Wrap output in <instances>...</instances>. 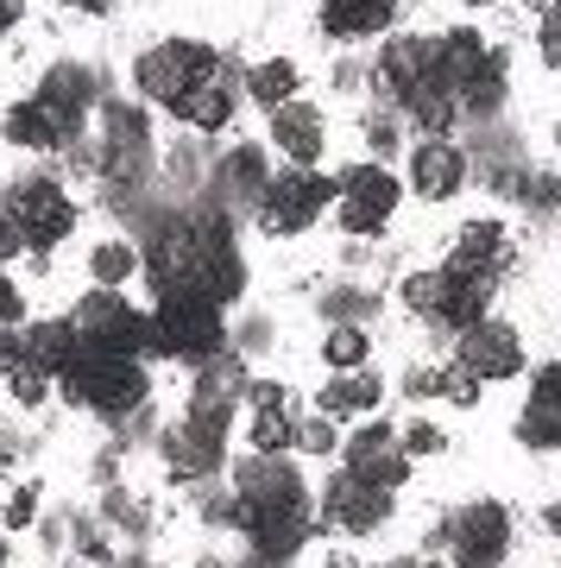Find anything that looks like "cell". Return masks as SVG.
<instances>
[{"label":"cell","mask_w":561,"mask_h":568,"mask_svg":"<svg viewBox=\"0 0 561 568\" xmlns=\"http://www.w3.org/2000/svg\"><path fill=\"white\" fill-rule=\"evenodd\" d=\"M145 278L159 297H202V304H234L246 291V265L234 246V227L221 209H196L171 222L145 253Z\"/></svg>","instance_id":"1"},{"label":"cell","mask_w":561,"mask_h":568,"mask_svg":"<svg viewBox=\"0 0 561 568\" xmlns=\"http://www.w3.org/2000/svg\"><path fill=\"white\" fill-rule=\"evenodd\" d=\"M373 70H379V89L429 133V140H448V126H455V95H448L441 77H436V39H410V32H404V39H385Z\"/></svg>","instance_id":"2"},{"label":"cell","mask_w":561,"mask_h":568,"mask_svg":"<svg viewBox=\"0 0 561 568\" xmlns=\"http://www.w3.org/2000/svg\"><path fill=\"white\" fill-rule=\"evenodd\" d=\"M504 272H486V265H467V260H448L436 272H417L404 278V304L417 310L422 323H441V328H473L492 304Z\"/></svg>","instance_id":"3"},{"label":"cell","mask_w":561,"mask_h":568,"mask_svg":"<svg viewBox=\"0 0 561 568\" xmlns=\"http://www.w3.org/2000/svg\"><path fill=\"white\" fill-rule=\"evenodd\" d=\"M436 77L467 114H492L504 102V51H492L473 26H455L436 39Z\"/></svg>","instance_id":"4"},{"label":"cell","mask_w":561,"mask_h":568,"mask_svg":"<svg viewBox=\"0 0 561 568\" xmlns=\"http://www.w3.org/2000/svg\"><path fill=\"white\" fill-rule=\"evenodd\" d=\"M58 386H63L70 405L95 410V417H133V410L145 405L152 379H145V366L133 361V354H95V347H82Z\"/></svg>","instance_id":"5"},{"label":"cell","mask_w":561,"mask_h":568,"mask_svg":"<svg viewBox=\"0 0 561 568\" xmlns=\"http://www.w3.org/2000/svg\"><path fill=\"white\" fill-rule=\"evenodd\" d=\"M221 70H227V58H221L215 44H202V39H159V44H145L140 63H133V89H140L145 102L177 108L183 95H196L202 82H215Z\"/></svg>","instance_id":"6"},{"label":"cell","mask_w":561,"mask_h":568,"mask_svg":"<svg viewBox=\"0 0 561 568\" xmlns=\"http://www.w3.org/2000/svg\"><path fill=\"white\" fill-rule=\"evenodd\" d=\"M335 196H341V183L322 178V171H309V164H284V171H272L259 190V227L265 234H278V241H290V234H303V227H316L328 209H335Z\"/></svg>","instance_id":"7"},{"label":"cell","mask_w":561,"mask_h":568,"mask_svg":"<svg viewBox=\"0 0 561 568\" xmlns=\"http://www.w3.org/2000/svg\"><path fill=\"white\" fill-rule=\"evenodd\" d=\"M221 342H227V323H221V304H202V297H159L152 310V354L164 361H215Z\"/></svg>","instance_id":"8"},{"label":"cell","mask_w":561,"mask_h":568,"mask_svg":"<svg viewBox=\"0 0 561 568\" xmlns=\"http://www.w3.org/2000/svg\"><path fill=\"white\" fill-rule=\"evenodd\" d=\"M70 328H76L82 347H95V354H133V361L152 342V316H140L121 291H101V284L70 310Z\"/></svg>","instance_id":"9"},{"label":"cell","mask_w":561,"mask_h":568,"mask_svg":"<svg viewBox=\"0 0 561 568\" xmlns=\"http://www.w3.org/2000/svg\"><path fill=\"white\" fill-rule=\"evenodd\" d=\"M7 222L20 227V241L32 253H51L76 234V203H70V190L51 178H26L7 190Z\"/></svg>","instance_id":"10"},{"label":"cell","mask_w":561,"mask_h":568,"mask_svg":"<svg viewBox=\"0 0 561 568\" xmlns=\"http://www.w3.org/2000/svg\"><path fill=\"white\" fill-rule=\"evenodd\" d=\"M335 183H341V196H335V222H341L347 234L373 241V234H385V227H391L404 183L391 178L385 164H347V171H341Z\"/></svg>","instance_id":"11"},{"label":"cell","mask_w":561,"mask_h":568,"mask_svg":"<svg viewBox=\"0 0 561 568\" xmlns=\"http://www.w3.org/2000/svg\"><path fill=\"white\" fill-rule=\"evenodd\" d=\"M455 366L473 373L480 386H492V379H518V373H523V335L511 323H499V316H480L473 328H461Z\"/></svg>","instance_id":"12"},{"label":"cell","mask_w":561,"mask_h":568,"mask_svg":"<svg viewBox=\"0 0 561 568\" xmlns=\"http://www.w3.org/2000/svg\"><path fill=\"white\" fill-rule=\"evenodd\" d=\"M448 549H455V568H499L504 549H511V511L492 506V499L461 506L448 525Z\"/></svg>","instance_id":"13"},{"label":"cell","mask_w":561,"mask_h":568,"mask_svg":"<svg viewBox=\"0 0 561 568\" xmlns=\"http://www.w3.org/2000/svg\"><path fill=\"white\" fill-rule=\"evenodd\" d=\"M234 525L265 562H290L309 544V506H259V499H234Z\"/></svg>","instance_id":"14"},{"label":"cell","mask_w":561,"mask_h":568,"mask_svg":"<svg viewBox=\"0 0 561 568\" xmlns=\"http://www.w3.org/2000/svg\"><path fill=\"white\" fill-rule=\"evenodd\" d=\"M341 462H347L354 480H366V487H379V493H398L404 480H410V455H404V443H398L391 424H360L354 436H347Z\"/></svg>","instance_id":"15"},{"label":"cell","mask_w":561,"mask_h":568,"mask_svg":"<svg viewBox=\"0 0 561 568\" xmlns=\"http://www.w3.org/2000/svg\"><path fill=\"white\" fill-rule=\"evenodd\" d=\"M82 114H63V108L51 102H13L7 114H0V140L7 145H20V152H63V145H76L82 140Z\"/></svg>","instance_id":"16"},{"label":"cell","mask_w":561,"mask_h":568,"mask_svg":"<svg viewBox=\"0 0 561 568\" xmlns=\"http://www.w3.org/2000/svg\"><path fill=\"white\" fill-rule=\"evenodd\" d=\"M101 140H108V152H101V171L114 183H133L145 178V164H152V126H145L140 108H101Z\"/></svg>","instance_id":"17"},{"label":"cell","mask_w":561,"mask_h":568,"mask_svg":"<svg viewBox=\"0 0 561 568\" xmlns=\"http://www.w3.org/2000/svg\"><path fill=\"white\" fill-rule=\"evenodd\" d=\"M322 518H328V530H341V537H373V530L391 518V493L366 487V480H354V474H335L328 480V493H322Z\"/></svg>","instance_id":"18"},{"label":"cell","mask_w":561,"mask_h":568,"mask_svg":"<svg viewBox=\"0 0 561 568\" xmlns=\"http://www.w3.org/2000/svg\"><path fill=\"white\" fill-rule=\"evenodd\" d=\"M404 171H410V190H417L422 203H448L467 183V152L455 140H417Z\"/></svg>","instance_id":"19"},{"label":"cell","mask_w":561,"mask_h":568,"mask_svg":"<svg viewBox=\"0 0 561 568\" xmlns=\"http://www.w3.org/2000/svg\"><path fill=\"white\" fill-rule=\"evenodd\" d=\"M272 145H278L290 164H309V171H316L322 152H328V126H322V108H309V102L272 108Z\"/></svg>","instance_id":"20"},{"label":"cell","mask_w":561,"mask_h":568,"mask_svg":"<svg viewBox=\"0 0 561 568\" xmlns=\"http://www.w3.org/2000/svg\"><path fill=\"white\" fill-rule=\"evenodd\" d=\"M518 436L530 448H561V361L537 366L530 398H523V417H518Z\"/></svg>","instance_id":"21"},{"label":"cell","mask_w":561,"mask_h":568,"mask_svg":"<svg viewBox=\"0 0 561 568\" xmlns=\"http://www.w3.org/2000/svg\"><path fill=\"white\" fill-rule=\"evenodd\" d=\"M76 354H82V342H76V328H70V316H51V323L20 328V366H39L44 379H63Z\"/></svg>","instance_id":"22"},{"label":"cell","mask_w":561,"mask_h":568,"mask_svg":"<svg viewBox=\"0 0 561 568\" xmlns=\"http://www.w3.org/2000/svg\"><path fill=\"white\" fill-rule=\"evenodd\" d=\"M398 7H404V0H322V32H328V39H341V44L379 39L385 26L398 20Z\"/></svg>","instance_id":"23"},{"label":"cell","mask_w":561,"mask_h":568,"mask_svg":"<svg viewBox=\"0 0 561 568\" xmlns=\"http://www.w3.org/2000/svg\"><path fill=\"white\" fill-rule=\"evenodd\" d=\"M234 102H241V89H234V77L221 70L215 82H202L196 95H183V102L171 108V114H177V121L190 126V133H221V126L234 121Z\"/></svg>","instance_id":"24"},{"label":"cell","mask_w":561,"mask_h":568,"mask_svg":"<svg viewBox=\"0 0 561 568\" xmlns=\"http://www.w3.org/2000/svg\"><path fill=\"white\" fill-rule=\"evenodd\" d=\"M379 398H385V386L366 373V366H354V373H335V379L316 392V410L322 417H373Z\"/></svg>","instance_id":"25"},{"label":"cell","mask_w":561,"mask_h":568,"mask_svg":"<svg viewBox=\"0 0 561 568\" xmlns=\"http://www.w3.org/2000/svg\"><path fill=\"white\" fill-rule=\"evenodd\" d=\"M265 152L259 145H234L227 159H221V171H215V183H221V196L227 203H259V190H265Z\"/></svg>","instance_id":"26"},{"label":"cell","mask_w":561,"mask_h":568,"mask_svg":"<svg viewBox=\"0 0 561 568\" xmlns=\"http://www.w3.org/2000/svg\"><path fill=\"white\" fill-rule=\"evenodd\" d=\"M448 260L504 272V265H511V234H504V222H467L461 234H455V253H448Z\"/></svg>","instance_id":"27"},{"label":"cell","mask_w":561,"mask_h":568,"mask_svg":"<svg viewBox=\"0 0 561 568\" xmlns=\"http://www.w3.org/2000/svg\"><path fill=\"white\" fill-rule=\"evenodd\" d=\"M404 392H410V398H448L455 410L480 405V379H473V373H461V366H429V373H410V379H404Z\"/></svg>","instance_id":"28"},{"label":"cell","mask_w":561,"mask_h":568,"mask_svg":"<svg viewBox=\"0 0 561 568\" xmlns=\"http://www.w3.org/2000/svg\"><path fill=\"white\" fill-rule=\"evenodd\" d=\"M297 89H303V70L290 58H265L246 70V95L259 108H284V102H297Z\"/></svg>","instance_id":"29"},{"label":"cell","mask_w":561,"mask_h":568,"mask_svg":"<svg viewBox=\"0 0 561 568\" xmlns=\"http://www.w3.org/2000/svg\"><path fill=\"white\" fill-rule=\"evenodd\" d=\"M39 102H51V108H63V114H82V121H89V108H95V82L82 77V70H70V63H58V70L44 77Z\"/></svg>","instance_id":"30"},{"label":"cell","mask_w":561,"mask_h":568,"mask_svg":"<svg viewBox=\"0 0 561 568\" xmlns=\"http://www.w3.org/2000/svg\"><path fill=\"white\" fill-rule=\"evenodd\" d=\"M133 272H140V253H133L126 241H101L95 253H89V278H95L101 291H121Z\"/></svg>","instance_id":"31"},{"label":"cell","mask_w":561,"mask_h":568,"mask_svg":"<svg viewBox=\"0 0 561 568\" xmlns=\"http://www.w3.org/2000/svg\"><path fill=\"white\" fill-rule=\"evenodd\" d=\"M366 354H373V342H366L360 323H335V328H328V342H322V361L335 366V373H354V366H366Z\"/></svg>","instance_id":"32"},{"label":"cell","mask_w":561,"mask_h":568,"mask_svg":"<svg viewBox=\"0 0 561 568\" xmlns=\"http://www.w3.org/2000/svg\"><path fill=\"white\" fill-rule=\"evenodd\" d=\"M246 436H253V455H284V448L297 443V424H290L284 410H253Z\"/></svg>","instance_id":"33"},{"label":"cell","mask_w":561,"mask_h":568,"mask_svg":"<svg viewBox=\"0 0 561 568\" xmlns=\"http://www.w3.org/2000/svg\"><path fill=\"white\" fill-rule=\"evenodd\" d=\"M7 392H13L20 405H44V392H51V379H44L39 366H13V373H7Z\"/></svg>","instance_id":"34"},{"label":"cell","mask_w":561,"mask_h":568,"mask_svg":"<svg viewBox=\"0 0 561 568\" xmlns=\"http://www.w3.org/2000/svg\"><path fill=\"white\" fill-rule=\"evenodd\" d=\"M290 448H303V455H328V448H335V424H328V417H303Z\"/></svg>","instance_id":"35"},{"label":"cell","mask_w":561,"mask_h":568,"mask_svg":"<svg viewBox=\"0 0 561 568\" xmlns=\"http://www.w3.org/2000/svg\"><path fill=\"white\" fill-rule=\"evenodd\" d=\"M398 443H404V455H441V448H448V436H441L436 424H410Z\"/></svg>","instance_id":"36"},{"label":"cell","mask_w":561,"mask_h":568,"mask_svg":"<svg viewBox=\"0 0 561 568\" xmlns=\"http://www.w3.org/2000/svg\"><path fill=\"white\" fill-rule=\"evenodd\" d=\"M32 511H39V487H13V499H7V530H26Z\"/></svg>","instance_id":"37"},{"label":"cell","mask_w":561,"mask_h":568,"mask_svg":"<svg viewBox=\"0 0 561 568\" xmlns=\"http://www.w3.org/2000/svg\"><path fill=\"white\" fill-rule=\"evenodd\" d=\"M20 316H26V297H20V284L0 272V328H20Z\"/></svg>","instance_id":"38"},{"label":"cell","mask_w":561,"mask_h":568,"mask_svg":"<svg viewBox=\"0 0 561 568\" xmlns=\"http://www.w3.org/2000/svg\"><path fill=\"white\" fill-rule=\"evenodd\" d=\"M246 405L253 410H284V386L278 379H246Z\"/></svg>","instance_id":"39"},{"label":"cell","mask_w":561,"mask_h":568,"mask_svg":"<svg viewBox=\"0 0 561 568\" xmlns=\"http://www.w3.org/2000/svg\"><path fill=\"white\" fill-rule=\"evenodd\" d=\"M537 44H542V58H549V70H561V20H555V13H549V20H542Z\"/></svg>","instance_id":"40"},{"label":"cell","mask_w":561,"mask_h":568,"mask_svg":"<svg viewBox=\"0 0 561 568\" xmlns=\"http://www.w3.org/2000/svg\"><path fill=\"white\" fill-rule=\"evenodd\" d=\"M20 366V328H0V379Z\"/></svg>","instance_id":"41"},{"label":"cell","mask_w":561,"mask_h":568,"mask_svg":"<svg viewBox=\"0 0 561 568\" xmlns=\"http://www.w3.org/2000/svg\"><path fill=\"white\" fill-rule=\"evenodd\" d=\"M20 227H13V222H7V209H0V265H7V260H13V253H20Z\"/></svg>","instance_id":"42"},{"label":"cell","mask_w":561,"mask_h":568,"mask_svg":"<svg viewBox=\"0 0 561 568\" xmlns=\"http://www.w3.org/2000/svg\"><path fill=\"white\" fill-rule=\"evenodd\" d=\"M20 26V0H0V32H13Z\"/></svg>","instance_id":"43"},{"label":"cell","mask_w":561,"mask_h":568,"mask_svg":"<svg viewBox=\"0 0 561 568\" xmlns=\"http://www.w3.org/2000/svg\"><path fill=\"white\" fill-rule=\"evenodd\" d=\"M542 530H549V537H561V506H549V511H542Z\"/></svg>","instance_id":"44"},{"label":"cell","mask_w":561,"mask_h":568,"mask_svg":"<svg viewBox=\"0 0 561 568\" xmlns=\"http://www.w3.org/2000/svg\"><path fill=\"white\" fill-rule=\"evenodd\" d=\"M366 568H417L410 556H391V562H366Z\"/></svg>","instance_id":"45"},{"label":"cell","mask_w":561,"mask_h":568,"mask_svg":"<svg viewBox=\"0 0 561 568\" xmlns=\"http://www.w3.org/2000/svg\"><path fill=\"white\" fill-rule=\"evenodd\" d=\"M70 7H82V13H101V7H108V0H70Z\"/></svg>","instance_id":"46"},{"label":"cell","mask_w":561,"mask_h":568,"mask_svg":"<svg viewBox=\"0 0 561 568\" xmlns=\"http://www.w3.org/2000/svg\"><path fill=\"white\" fill-rule=\"evenodd\" d=\"M0 480H7V448H0Z\"/></svg>","instance_id":"47"},{"label":"cell","mask_w":561,"mask_h":568,"mask_svg":"<svg viewBox=\"0 0 561 568\" xmlns=\"http://www.w3.org/2000/svg\"><path fill=\"white\" fill-rule=\"evenodd\" d=\"M467 7H492V0H467Z\"/></svg>","instance_id":"48"},{"label":"cell","mask_w":561,"mask_h":568,"mask_svg":"<svg viewBox=\"0 0 561 568\" xmlns=\"http://www.w3.org/2000/svg\"><path fill=\"white\" fill-rule=\"evenodd\" d=\"M0 562H7V544H0Z\"/></svg>","instance_id":"49"},{"label":"cell","mask_w":561,"mask_h":568,"mask_svg":"<svg viewBox=\"0 0 561 568\" xmlns=\"http://www.w3.org/2000/svg\"><path fill=\"white\" fill-rule=\"evenodd\" d=\"M555 20H561V0H555Z\"/></svg>","instance_id":"50"},{"label":"cell","mask_w":561,"mask_h":568,"mask_svg":"<svg viewBox=\"0 0 561 568\" xmlns=\"http://www.w3.org/2000/svg\"><path fill=\"white\" fill-rule=\"evenodd\" d=\"M555 145H561V126H555Z\"/></svg>","instance_id":"51"},{"label":"cell","mask_w":561,"mask_h":568,"mask_svg":"<svg viewBox=\"0 0 561 568\" xmlns=\"http://www.w3.org/2000/svg\"><path fill=\"white\" fill-rule=\"evenodd\" d=\"M0 568H7V562H0Z\"/></svg>","instance_id":"52"}]
</instances>
